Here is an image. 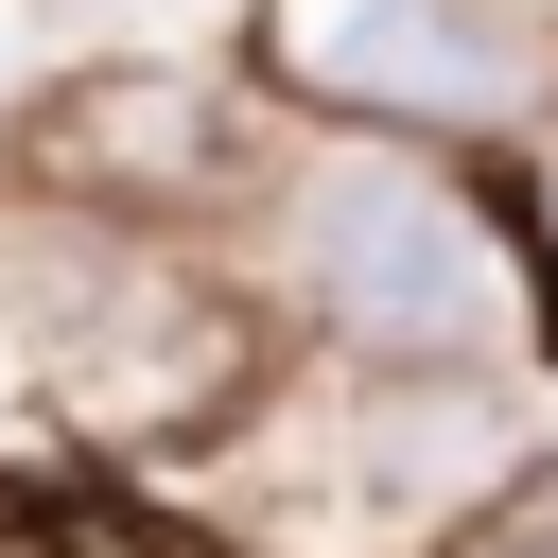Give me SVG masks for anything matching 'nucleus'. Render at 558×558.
Here are the masks:
<instances>
[{
  "label": "nucleus",
  "instance_id": "obj_1",
  "mask_svg": "<svg viewBox=\"0 0 558 558\" xmlns=\"http://www.w3.org/2000/svg\"><path fill=\"white\" fill-rule=\"evenodd\" d=\"M314 296L366 331V349H488V314H506V262H488V227L436 192V174H331L314 192Z\"/></svg>",
  "mask_w": 558,
  "mask_h": 558
},
{
  "label": "nucleus",
  "instance_id": "obj_2",
  "mask_svg": "<svg viewBox=\"0 0 558 558\" xmlns=\"http://www.w3.org/2000/svg\"><path fill=\"white\" fill-rule=\"evenodd\" d=\"M262 52H279V87L366 105V122H488L523 87V52H506L488 0H279Z\"/></svg>",
  "mask_w": 558,
  "mask_h": 558
},
{
  "label": "nucleus",
  "instance_id": "obj_3",
  "mask_svg": "<svg viewBox=\"0 0 558 558\" xmlns=\"http://www.w3.org/2000/svg\"><path fill=\"white\" fill-rule=\"evenodd\" d=\"M192 401H227V314H192L174 279H122L105 296V331H87V418H192Z\"/></svg>",
  "mask_w": 558,
  "mask_h": 558
},
{
  "label": "nucleus",
  "instance_id": "obj_4",
  "mask_svg": "<svg viewBox=\"0 0 558 558\" xmlns=\"http://www.w3.org/2000/svg\"><path fill=\"white\" fill-rule=\"evenodd\" d=\"M209 140H227V105H209V87H87V105L52 122V157H70V174H157V192H192V174H209Z\"/></svg>",
  "mask_w": 558,
  "mask_h": 558
},
{
  "label": "nucleus",
  "instance_id": "obj_5",
  "mask_svg": "<svg viewBox=\"0 0 558 558\" xmlns=\"http://www.w3.org/2000/svg\"><path fill=\"white\" fill-rule=\"evenodd\" d=\"M541 244H558V174H541Z\"/></svg>",
  "mask_w": 558,
  "mask_h": 558
}]
</instances>
